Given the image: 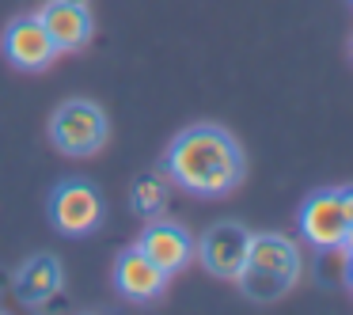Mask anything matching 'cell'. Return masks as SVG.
<instances>
[{
    "instance_id": "obj_7",
    "label": "cell",
    "mask_w": 353,
    "mask_h": 315,
    "mask_svg": "<svg viewBox=\"0 0 353 315\" xmlns=\"http://www.w3.org/2000/svg\"><path fill=\"white\" fill-rule=\"evenodd\" d=\"M4 54L16 69L23 72H34V69H46L54 61L57 46L50 42L46 27H42L39 16H27V19H16V23L4 31Z\"/></svg>"
},
{
    "instance_id": "obj_16",
    "label": "cell",
    "mask_w": 353,
    "mask_h": 315,
    "mask_svg": "<svg viewBox=\"0 0 353 315\" xmlns=\"http://www.w3.org/2000/svg\"><path fill=\"white\" fill-rule=\"evenodd\" d=\"M77 4H88V0H77Z\"/></svg>"
},
{
    "instance_id": "obj_8",
    "label": "cell",
    "mask_w": 353,
    "mask_h": 315,
    "mask_svg": "<svg viewBox=\"0 0 353 315\" xmlns=\"http://www.w3.org/2000/svg\"><path fill=\"white\" fill-rule=\"evenodd\" d=\"M168 270H160L152 258H148L141 247H130V251L118 254L114 262V289L122 292L125 300H152L163 292L168 285Z\"/></svg>"
},
{
    "instance_id": "obj_4",
    "label": "cell",
    "mask_w": 353,
    "mask_h": 315,
    "mask_svg": "<svg viewBox=\"0 0 353 315\" xmlns=\"http://www.w3.org/2000/svg\"><path fill=\"white\" fill-rule=\"evenodd\" d=\"M50 221L65 236H88L103 224V198L95 194V186L80 183V179L57 183L50 194Z\"/></svg>"
},
{
    "instance_id": "obj_13",
    "label": "cell",
    "mask_w": 353,
    "mask_h": 315,
    "mask_svg": "<svg viewBox=\"0 0 353 315\" xmlns=\"http://www.w3.org/2000/svg\"><path fill=\"white\" fill-rule=\"evenodd\" d=\"M168 205V186H163L160 175H141L133 183V209L141 216H156L160 209Z\"/></svg>"
},
{
    "instance_id": "obj_2",
    "label": "cell",
    "mask_w": 353,
    "mask_h": 315,
    "mask_svg": "<svg viewBox=\"0 0 353 315\" xmlns=\"http://www.w3.org/2000/svg\"><path fill=\"white\" fill-rule=\"evenodd\" d=\"M300 277V247L289 236H251V251H247V266L236 277L239 289L251 300H277L296 285Z\"/></svg>"
},
{
    "instance_id": "obj_3",
    "label": "cell",
    "mask_w": 353,
    "mask_h": 315,
    "mask_svg": "<svg viewBox=\"0 0 353 315\" xmlns=\"http://www.w3.org/2000/svg\"><path fill=\"white\" fill-rule=\"evenodd\" d=\"M50 141L65 156H95L107 141V114L88 99H69L50 118Z\"/></svg>"
},
{
    "instance_id": "obj_14",
    "label": "cell",
    "mask_w": 353,
    "mask_h": 315,
    "mask_svg": "<svg viewBox=\"0 0 353 315\" xmlns=\"http://www.w3.org/2000/svg\"><path fill=\"white\" fill-rule=\"evenodd\" d=\"M338 198H342V209H345V221L353 224V186H342V190H338Z\"/></svg>"
},
{
    "instance_id": "obj_15",
    "label": "cell",
    "mask_w": 353,
    "mask_h": 315,
    "mask_svg": "<svg viewBox=\"0 0 353 315\" xmlns=\"http://www.w3.org/2000/svg\"><path fill=\"white\" fill-rule=\"evenodd\" d=\"M342 247H345V251L353 254V224H350V228H345V239H342Z\"/></svg>"
},
{
    "instance_id": "obj_10",
    "label": "cell",
    "mask_w": 353,
    "mask_h": 315,
    "mask_svg": "<svg viewBox=\"0 0 353 315\" xmlns=\"http://www.w3.org/2000/svg\"><path fill=\"white\" fill-rule=\"evenodd\" d=\"M137 247H141V251H145L160 270H168V274L183 270L186 262H190V254H194L190 232L179 228V224H171V221H152L145 232H141Z\"/></svg>"
},
{
    "instance_id": "obj_6",
    "label": "cell",
    "mask_w": 353,
    "mask_h": 315,
    "mask_svg": "<svg viewBox=\"0 0 353 315\" xmlns=\"http://www.w3.org/2000/svg\"><path fill=\"white\" fill-rule=\"evenodd\" d=\"M345 209H342V198L338 190H315L312 198L300 205V232L304 239L319 251V247H334L345 239Z\"/></svg>"
},
{
    "instance_id": "obj_5",
    "label": "cell",
    "mask_w": 353,
    "mask_h": 315,
    "mask_svg": "<svg viewBox=\"0 0 353 315\" xmlns=\"http://www.w3.org/2000/svg\"><path fill=\"white\" fill-rule=\"evenodd\" d=\"M247 251H251V232L236 221H221L198 239V258L213 277L236 281L247 266Z\"/></svg>"
},
{
    "instance_id": "obj_12",
    "label": "cell",
    "mask_w": 353,
    "mask_h": 315,
    "mask_svg": "<svg viewBox=\"0 0 353 315\" xmlns=\"http://www.w3.org/2000/svg\"><path fill=\"white\" fill-rule=\"evenodd\" d=\"M315 277L323 285H350V251L342 243L319 247V262H315Z\"/></svg>"
},
{
    "instance_id": "obj_17",
    "label": "cell",
    "mask_w": 353,
    "mask_h": 315,
    "mask_svg": "<svg viewBox=\"0 0 353 315\" xmlns=\"http://www.w3.org/2000/svg\"><path fill=\"white\" fill-rule=\"evenodd\" d=\"M0 281H4V277H0Z\"/></svg>"
},
{
    "instance_id": "obj_11",
    "label": "cell",
    "mask_w": 353,
    "mask_h": 315,
    "mask_svg": "<svg viewBox=\"0 0 353 315\" xmlns=\"http://www.w3.org/2000/svg\"><path fill=\"white\" fill-rule=\"evenodd\" d=\"M61 262L54 258V254H34V258H27L23 266H19L16 274V292L23 304H46L50 296H57L61 292Z\"/></svg>"
},
{
    "instance_id": "obj_1",
    "label": "cell",
    "mask_w": 353,
    "mask_h": 315,
    "mask_svg": "<svg viewBox=\"0 0 353 315\" xmlns=\"http://www.w3.org/2000/svg\"><path fill=\"white\" fill-rule=\"evenodd\" d=\"M168 175L198 198H221L243 179V152L221 125H190L168 148Z\"/></svg>"
},
{
    "instance_id": "obj_9",
    "label": "cell",
    "mask_w": 353,
    "mask_h": 315,
    "mask_svg": "<svg viewBox=\"0 0 353 315\" xmlns=\"http://www.w3.org/2000/svg\"><path fill=\"white\" fill-rule=\"evenodd\" d=\"M39 19H42V27H46L50 42H54L57 50H80L92 39L88 4H77V0H46Z\"/></svg>"
}]
</instances>
